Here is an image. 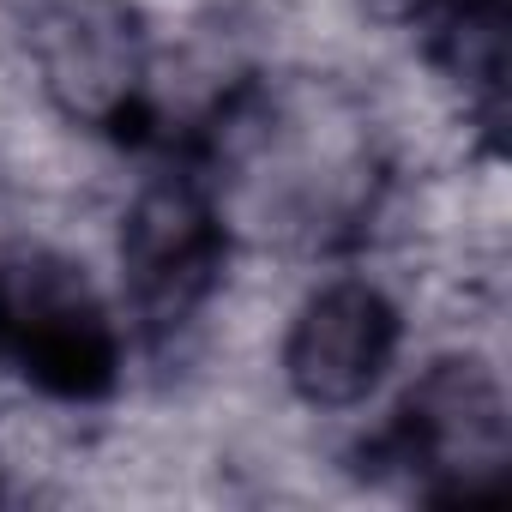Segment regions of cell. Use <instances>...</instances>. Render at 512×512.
Here are the masks:
<instances>
[{
  "label": "cell",
  "mask_w": 512,
  "mask_h": 512,
  "mask_svg": "<svg viewBox=\"0 0 512 512\" xmlns=\"http://www.w3.org/2000/svg\"><path fill=\"white\" fill-rule=\"evenodd\" d=\"M392 464L410 470V482L428 500H488L506 482L512 458V416L500 380L470 362L446 356L434 362L398 404L386 428Z\"/></svg>",
  "instance_id": "cell-1"
},
{
  "label": "cell",
  "mask_w": 512,
  "mask_h": 512,
  "mask_svg": "<svg viewBox=\"0 0 512 512\" xmlns=\"http://www.w3.org/2000/svg\"><path fill=\"white\" fill-rule=\"evenodd\" d=\"M392 356H398V308L374 284L344 278L314 290L290 320L284 380L296 386V398L320 410H350L386 380Z\"/></svg>",
  "instance_id": "cell-5"
},
{
  "label": "cell",
  "mask_w": 512,
  "mask_h": 512,
  "mask_svg": "<svg viewBox=\"0 0 512 512\" xmlns=\"http://www.w3.org/2000/svg\"><path fill=\"white\" fill-rule=\"evenodd\" d=\"M0 350L55 398H103L121 368L115 320L67 260H19L0 272Z\"/></svg>",
  "instance_id": "cell-2"
},
{
  "label": "cell",
  "mask_w": 512,
  "mask_h": 512,
  "mask_svg": "<svg viewBox=\"0 0 512 512\" xmlns=\"http://www.w3.org/2000/svg\"><path fill=\"white\" fill-rule=\"evenodd\" d=\"M223 272V211L199 175H151L121 223V278L145 332L187 326Z\"/></svg>",
  "instance_id": "cell-3"
},
{
  "label": "cell",
  "mask_w": 512,
  "mask_h": 512,
  "mask_svg": "<svg viewBox=\"0 0 512 512\" xmlns=\"http://www.w3.org/2000/svg\"><path fill=\"white\" fill-rule=\"evenodd\" d=\"M49 97L85 127H121L145 109V37L127 0H49L31 25Z\"/></svg>",
  "instance_id": "cell-4"
}]
</instances>
